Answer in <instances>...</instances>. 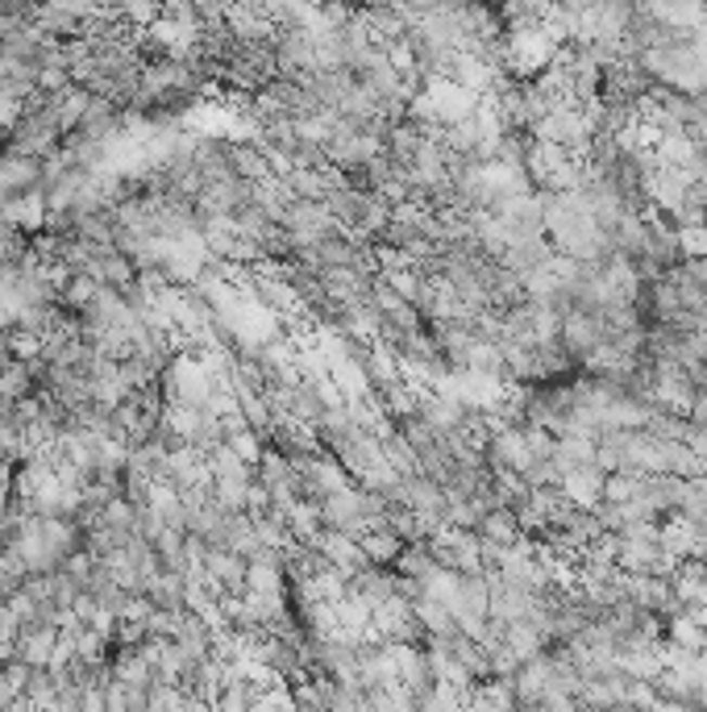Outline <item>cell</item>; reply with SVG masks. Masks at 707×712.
<instances>
[{
	"instance_id": "6da1fadb",
	"label": "cell",
	"mask_w": 707,
	"mask_h": 712,
	"mask_svg": "<svg viewBox=\"0 0 707 712\" xmlns=\"http://www.w3.org/2000/svg\"><path fill=\"white\" fill-rule=\"evenodd\" d=\"M604 480H607V471L600 462L570 467V471L562 475V496H566L570 505H579V509H595V505L604 500Z\"/></svg>"
}]
</instances>
